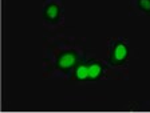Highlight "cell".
<instances>
[{"instance_id":"3","label":"cell","mask_w":150,"mask_h":113,"mask_svg":"<svg viewBox=\"0 0 150 113\" xmlns=\"http://www.w3.org/2000/svg\"><path fill=\"white\" fill-rule=\"evenodd\" d=\"M46 16H47V19H50V20H56L58 16H59V7L54 3L50 4L46 8Z\"/></svg>"},{"instance_id":"4","label":"cell","mask_w":150,"mask_h":113,"mask_svg":"<svg viewBox=\"0 0 150 113\" xmlns=\"http://www.w3.org/2000/svg\"><path fill=\"white\" fill-rule=\"evenodd\" d=\"M102 72V67L98 63H93L88 65V79H97L98 76Z\"/></svg>"},{"instance_id":"2","label":"cell","mask_w":150,"mask_h":113,"mask_svg":"<svg viewBox=\"0 0 150 113\" xmlns=\"http://www.w3.org/2000/svg\"><path fill=\"white\" fill-rule=\"evenodd\" d=\"M76 61V55L74 52H66L58 60V65L62 69H69L74 65V63Z\"/></svg>"},{"instance_id":"5","label":"cell","mask_w":150,"mask_h":113,"mask_svg":"<svg viewBox=\"0 0 150 113\" xmlns=\"http://www.w3.org/2000/svg\"><path fill=\"white\" fill-rule=\"evenodd\" d=\"M76 77H78L79 80H86L88 79V67L86 65H81L78 67V69H76Z\"/></svg>"},{"instance_id":"1","label":"cell","mask_w":150,"mask_h":113,"mask_svg":"<svg viewBox=\"0 0 150 113\" xmlns=\"http://www.w3.org/2000/svg\"><path fill=\"white\" fill-rule=\"evenodd\" d=\"M127 47H126L123 43H118V44L114 47V51H112V55H111V59H112V63H121L123 60L126 59L127 56Z\"/></svg>"},{"instance_id":"6","label":"cell","mask_w":150,"mask_h":113,"mask_svg":"<svg viewBox=\"0 0 150 113\" xmlns=\"http://www.w3.org/2000/svg\"><path fill=\"white\" fill-rule=\"evenodd\" d=\"M139 7L146 12H150V0H138Z\"/></svg>"}]
</instances>
